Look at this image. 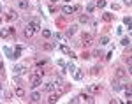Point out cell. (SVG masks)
Wrapping results in <instances>:
<instances>
[{
  "label": "cell",
  "instance_id": "obj_44",
  "mask_svg": "<svg viewBox=\"0 0 132 104\" xmlns=\"http://www.w3.org/2000/svg\"><path fill=\"white\" fill-rule=\"evenodd\" d=\"M50 2H53V4H55V2H56V0H50Z\"/></svg>",
  "mask_w": 132,
  "mask_h": 104
},
{
  "label": "cell",
  "instance_id": "obj_12",
  "mask_svg": "<svg viewBox=\"0 0 132 104\" xmlns=\"http://www.w3.org/2000/svg\"><path fill=\"white\" fill-rule=\"evenodd\" d=\"M123 25L127 27V30H132V20H130V16H125V18H123Z\"/></svg>",
  "mask_w": 132,
  "mask_h": 104
},
{
  "label": "cell",
  "instance_id": "obj_11",
  "mask_svg": "<svg viewBox=\"0 0 132 104\" xmlns=\"http://www.w3.org/2000/svg\"><path fill=\"white\" fill-rule=\"evenodd\" d=\"M28 27H32L34 30H41V23L37 20H32V21H28Z\"/></svg>",
  "mask_w": 132,
  "mask_h": 104
},
{
  "label": "cell",
  "instance_id": "obj_18",
  "mask_svg": "<svg viewBox=\"0 0 132 104\" xmlns=\"http://www.w3.org/2000/svg\"><path fill=\"white\" fill-rule=\"evenodd\" d=\"M41 30H42V37H46V39L53 37V32H51L50 28H41Z\"/></svg>",
  "mask_w": 132,
  "mask_h": 104
},
{
  "label": "cell",
  "instance_id": "obj_38",
  "mask_svg": "<svg viewBox=\"0 0 132 104\" xmlns=\"http://www.w3.org/2000/svg\"><path fill=\"white\" fill-rule=\"evenodd\" d=\"M130 90H125V99H127V102H129V101H130Z\"/></svg>",
  "mask_w": 132,
  "mask_h": 104
},
{
  "label": "cell",
  "instance_id": "obj_6",
  "mask_svg": "<svg viewBox=\"0 0 132 104\" xmlns=\"http://www.w3.org/2000/svg\"><path fill=\"white\" fill-rule=\"evenodd\" d=\"M79 101H83V102H93L95 99H93V95H90V94H81L79 95Z\"/></svg>",
  "mask_w": 132,
  "mask_h": 104
},
{
  "label": "cell",
  "instance_id": "obj_1",
  "mask_svg": "<svg viewBox=\"0 0 132 104\" xmlns=\"http://www.w3.org/2000/svg\"><path fill=\"white\" fill-rule=\"evenodd\" d=\"M79 11H81V5H63L62 7V12L67 14V16L69 14H74V12H79Z\"/></svg>",
  "mask_w": 132,
  "mask_h": 104
},
{
  "label": "cell",
  "instance_id": "obj_16",
  "mask_svg": "<svg viewBox=\"0 0 132 104\" xmlns=\"http://www.w3.org/2000/svg\"><path fill=\"white\" fill-rule=\"evenodd\" d=\"M58 99H60V94H53L51 92V95L48 97V102H58Z\"/></svg>",
  "mask_w": 132,
  "mask_h": 104
},
{
  "label": "cell",
  "instance_id": "obj_20",
  "mask_svg": "<svg viewBox=\"0 0 132 104\" xmlns=\"http://www.w3.org/2000/svg\"><path fill=\"white\" fill-rule=\"evenodd\" d=\"M53 83H55V86H62L63 85V78L62 76H55V81Z\"/></svg>",
  "mask_w": 132,
  "mask_h": 104
},
{
  "label": "cell",
  "instance_id": "obj_43",
  "mask_svg": "<svg viewBox=\"0 0 132 104\" xmlns=\"http://www.w3.org/2000/svg\"><path fill=\"white\" fill-rule=\"evenodd\" d=\"M123 2H125V4H127V5H130V0H123Z\"/></svg>",
  "mask_w": 132,
  "mask_h": 104
},
{
  "label": "cell",
  "instance_id": "obj_30",
  "mask_svg": "<svg viewBox=\"0 0 132 104\" xmlns=\"http://www.w3.org/2000/svg\"><path fill=\"white\" fill-rule=\"evenodd\" d=\"M90 73L93 74V76H95V74H99V73H101V67H99V65H93V67L90 69Z\"/></svg>",
  "mask_w": 132,
  "mask_h": 104
},
{
  "label": "cell",
  "instance_id": "obj_33",
  "mask_svg": "<svg viewBox=\"0 0 132 104\" xmlns=\"http://www.w3.org/2000/svg\"><path fill=\"white\" fill-rule=\"evenodd\" d=\"M88 90H90V92H99V90H101V86H99V85H90V86H88Z\"/></svg>",
  "mask_w": 132,
  "mask_h": 104
},
{
  "label": "cell",
  "instance_id": "obj_48",
  "mask_svg": "<svg viewBox=\"0 0 132 104\" xmlns=\"http://www.w3.org/2000/svg\"><path fill=\"white\" fill-rule=\"evenodd\" d=\"M0 92H2V90H0Z\"/></svg>",
  "mask_w": 132,
  "mask_h": 104
},
{
  "label": "cell",
  "instance_id": "obj_34",
  "mask_svg": "<svg viewBox=\"0 0 132 104\" xmlns=\"http://www.w3.org/2000/svg\"><path fill=\"white\" fill-rule=\"evenodd\" d=\"M4 53H5V55H7V57H12V50H11V48H7V46H5V48H4Z\"/></svg>",
  "mask_w": 132,
  "mask_h": 104
},
{
  "label": "cell",
  "instance_id": "obj_36",
  "mask_svg": "<svg viewBox=\"0 0 132 104\" xmlns=\"http://www.w3.org/2000/svg\"><path fill=\"white\" fill-rule=\"evenodd\" d=\"M16 16H18V14H16V12H14V11H11V12H9V14H7V20H12V18H16Z\"/></svg>",
  "mask_w": 132,
  "mask_h": 104
},
{
  "label": "cell",
  "instance_id": "obj_4",
  "mask_svg": "<svg viewBox=\"0 0 132 104\" xmlns=\"http://www.w3.org/2000/svg\"><path fill=\"white\" fill-rule=\"evenodd\" d=\"M12 73H14V76H21V74L27 73V67H25V65H14Z\"/></svg>",
  "mask_w": 132,
  "mask_h": 104
},
{
  "label": "cell",
  "instance_id": "obj_26",
  "mask_svg": "<svg viewBox=\"0 0 132 104\" xmlns=\"http://www.w3.org/2000/svg\"><path fill=\"white\" fill-rule=\"evenodd\" d=\"M34 74L39 76V78H42V76H44V71H42L41 67H35V69H34Z\"/></svg>",
  "mask_w": 132,
  "mask_h": 104
},
{
  "label": "cell",
  "instance_id": "obj_41",
  "mask_svg": "<svg viewBox=\"0 0 132 104\" xmlns=\"http://www.w3.org/2000/svg\"><path fill=\"white\" fill-rule=\"evenodd\" d=\"M102 18H104V21H111V14H104Z\"/></svg>",
  "mask_w": 132,
  "mask_h": 104
},
{
  "label": "cell",
  "instance_id": "obj_21",
  "mask_svg": "<svg viewBox=\"0 0 132 104\" xmlns=\"http://www.w3.org/2000/svg\"><path fill=\"white\" fill-rule=\"evenodd\" d=\"M14 94L18 95V97H25V95H27V92H25V90H23V88H21V86H18V88H16V90H14Z\"/></svg>",
  "mask_w": 132,
  "mask_h": 104
},
{
  "label": "cell",
  "instance_id": "obj_32",
  "mask_svg": "<svg viewBox=\"0 0 132 104\" xmlns=\"http://www.w3.org/2000/svg\"><path fill=\"white\" fill-rule=\"evenodd\" d=\"M46 63H48V60H46V58H42V60H37V62H35V65H37V67H44Z\"/></svg>",
  "mask_w": 132,
  "mask_h": 104
},
{
  "label": "cell",
  "instance_id": "obj_40",
  "mask_svg": "<svg viewBox=\"0 0 132 104\" xmlns=\"http://www.w3.org/2000/svg\"><path fill=\"white\" fill-rule=\"evenodd\" d=\"M56 63H58V65H60L62 69H65V65H67V63L63 62V60H58V62H56Z\"/></svg>",
  "mask_w": 132,
  "mask_h": 104
},
{
  "label": "cell",
  "instance_id": "obj_8",
  "mask_svg": "<svg viewBox=\"0 0 132 104\" xmlns=\"http://www.w3.org/2000/svg\"><path fill=\"white\" fill-rule=\"evenodd\" d=\"M42 88H44V92L51 94V92L55 90V83H53V81H48V83H44V86H42Z\"/></svg>",
  "mask_w": 132,
  "mask_h": 104
},
{
  "label": "cell",
  "instance_id": "obj_15",
  "mask_svg": "<svg viewBox=\"0 0 132 104\" xmlns=\"http://www.w3.org/2000/svg\"><path fill=\"white\" fill-rule=\"evenodd\" d=\"M111 88L114 90V92H118V90H122V85L118 83V79H113V81H111Z\"/></svg>",
  "mask_w": 132,
  "mask_h": 104
},
{
  "label": "cell",
  "instance_id": "obj_13",
  "mask_svg": "<svg viewBox=\"0 0 132 104\" xmlns=\"http://www.w3.org/2000/svg\"><path fill=\"white\" fill-rule=\"evenodd\" d=\"M125 76H127V71H125V69H122V67L116 69V78H118V79H123Z\"/></svg>",
  "mask_w": 132,
  "mask_h": 104
},
{
  "label": "cell",
  "instance_id": "obj_9",
  "mask_svg": "<svg viewBox=\"0 0 132 104\" xmlns=\"http://www.w3.org/2000/svg\"><path fill=\"white\" fill-rule=\"evenodd\" d=\"M72 74H74V79H76V81H81L83 78H85V73H83V71H79V69H76Z\"/></svg>",
  "mask_w": 132,
  "mask_h": 104
},
{
  "label": "cell",
  "instance_id": "obj_7",
  "mask_svg": "<svg viewBox=\"0 0 132 104\" xmlns=\"http://www.w3.org/2000/svg\"><path fill=\"white\" fill-rule=\"evenodd\" d=\"M76 30H78V25H71V27H67L65 35H67V37H71V35H74V34H76Z\"/></svg>",
  "mask_w": 132,
  "mask_h": 104
},
{
  "label": "cell",
  "instance_id": "obj_29",
  "mask_svg": "<svg viewBox=\"0 0 132 104\" xmlns=\"http://www.w3.org/2000/svg\"><path fill=\"white\" fill-rule=\"evenodd\" d=\"M65 69H67V71H69V73H74V71H76V65H74V63H67V65H65Z\"/></svg>",
  "mask_w": 132,
  "mask_h": 104
},
{
  "label": "cell",
  "instance_id": "obj_28",
  "mask_svg": "<svg viewBox=\"0 0 132 104\" xmlns=\"http://www.w3.org/2000/svg\"><path fill=\"white\" fill-rule=\"evenodd\" d=\"M53 37H55V41H65V37H63V35H62V34H58V32H56V34H53Z\"/></svg>",
  "mask_w": 132,
  "mask_h": 104
},
{
  "label": "cell",
  "instance_id": "obj_10",
  "mask_svg": "<svg viewBox=\"0 0 132 104\" xmlns=\"http://www.w3.org/2000/svg\"><path fill=\"white\" fill-rule=\"evenodd\" d=\"M28 99H30L32 102H39V101H41V94H39V92H32Z\"/></svg>",
  "mask_w": 132,
  "mask_h": 104
},
{
  "label": "cell",
  "instance_id": "obj_24",
  "mask_svg": "<svg viewBox=\"0 0 132 104\" xmlns=\"http://www.w3.org/2000/svg\"><path fill=\"white\" fill-rule=\"evenodd\" d=\"M34 28H32V27H28V25H27V28H25V35H27V37H32V35H34Z\"/></svg>",
  "mask_w": 132,
  "mask_h": 104
},
{
  "label": "cell",
  "instance_id": "obj_22",
  "mask_svg": "<svg viewBox=\"0 0 132 104\" xmlns=\"http://www.w3.org/2000/svg\"><path fill=\"white\" fill-rule=\"evenodd\" d=\"M106 7V0H97L95 2V9H104Z\"/></svg>",
  "mask_w": 132,
  "mask_h": 104
},
{
  "label": "cell",
  "instance_id": "obj_37",
  "mask_svg": "<svg viewBox=\"0 0 132 104\" xmlns=\"http://www.w3.org/2000/svg\"><path fill=\"white\" fill-rule=\"evenodd\" d=\"M92 57H97V58H99V57H102V51L101 50H95V51L92 53Z\"/></svg>",
  "mask_w": 132,
  "mask_h": 104
},
{
  "label": "cell",
  "instance_id": "obj_2",
  "mask_svg": "<svg viewBox=\"0 0 132 104\" xmlns=\"http://www.w3.org/2000/svg\"><path fill=\"white\" fill-rule=\"evenodd\" d=\"M28 79H30V85H28L30 88H37L39 85H42V78H39V76H35L34 73H32L30 76H28Z\"/></svg>",
  "mask_w": 132,
  "mask_h": 104
},
{
  "label": "cell",
  "instance_id": "obj_3",
  "mask_svg": "<svg viewBox=\"0 0 132 104\" xmlns=\"http://www.w3.org/2000/svg\"><path fill=\"white\" fill-rule=\"evenodd\" d=\"M92 41H93V35H92V34H83V37H81L83 46H90Z\"/></svg>",
  "mask_w": 132,
  "mask_h": 104
},
{
  "label": "cell",
  "instance_id": "obj_31",
  "mask_svg": "<svg viewBox=\"0 0 132 104\" xmlns=\"http://www.w3.org/2000/svg\"><path fill=\"white\" fill-rule=\"evenodd\" d=\"M88 20H90L88 14H81V16H79V23H88Z\"/></svg>",
  "mask_w": 132,
  "mask_h": 104
},
{
  "label": "cell",
  "instance_id": "obj_17",
  "mask_svg": "<svg viewBox=\"0 0 132 104\" xmlns=\"http://www.w3.org/2000/svg\"><path fill=\"white\" fill-rule=\"evenodd\" d=\"M18 7L23 9V11H27L28 9V0H20V2H18Z\"/></svg>",
  "mask_w": 132,
  "mask_h": 104
},
{
  "label": "cell",
  "instance_id": "obj_35",
  "mask_svg": "<svg viewBox=\"0 0 132 104\" xmlns=\"http://www.w3.org/2000/svg\"><path fill=\"white\" fill-rule=\"evenodd\" d=\"M122 44H123V46H130V39H129V37H123Z\"/></svg>",
  "mask_w": 132,
  "mask_h": 104
},
{
  "label": "cell",
  "instance_id": "obj_25",
  "mask_svg": "<svg viewBox=\"0 0 132 104\" xmlns=\"http://www.w3.org/2000/svg\"><path fill=\"white\" fill-rule=\"evenodd\" d=\"M21 57V50H16V51H12V57H11V60H18Z\"/></svg>",
  "mask_w": 132,
  "mask_h": 104
},
{
  "label": "cell",
  "instance_id": "obj_46",
  "mask_svg": "<svg viewBox=\"0 0 132 104\" xmlns=\"http://www.w3.org/2000/svg\"><path fill=\"white\" fill-rule=\"evenodd\" d=\"M0 12H2V5H0Z\"/></svg>",
  "mask_w": 132,
  "mask_h": 104
},
{
  "label": "cell",
  "instance_id": "obj_27",
  "mask_svg": "<svg viewBox=\"0 0 132 104\" xmlns=\"http://www.w3.org/2000/svg\"><path fill=\"white\" fill-rule=\"evenodd\" d=\"M93 11H95V4H88L86 5V14H92Z\"/></svg>",
  "mask_w": 132,
  "mask_h": 104
},
{
  "label": "cell",
  "instance_id": "obj_14",
  "mask_svg": "<svg viewBox=\"0 0 132 104\" xmlns=\"http://www.w3.org/2000/svg\"><path fill=\"white\" fill-rule=\"evenodd\" d=\"M0 37H2V39H7V37H11L9 28H0Z\"/></svg>",
  "mask_w": 132,
  "mask_h": 104
},
{
  "label": "cell",
  "instance_id": "obj_45",
  "mask_svg": "<svg viewBox=\"0 0 132 104\" xmlns=\"http://www.w3.org/2000/svg\"><path fill=\"white\" fill-rule=\"evenodd\" d=\"M63 2H71V0H63Z\"/></svg>",
  "mask_w": 132,
  "mask_h": 104
},
{
  "label": "cell",
  "instance_id": "obj_5",
  "mask_svg": "<svg viewBox=\"0 0 132 104\" xmlns=\"http://www.w3.org/2000/svg\"><path fill=\"white\" fill-rule=\"evenodd\" d=\"M60 51L63 53V55H69L71 58H76V55L71 51V48H69V46H65V44H62V46H60Z\"/></svg>",
  "mask_w": 132,
  "mask_h": 104
},
{
  "label": "cell",
  "instance_id": "obj_39",
  "mask_svg": "<svg viewBox=\"0 0 132 104\" xmlns=\"http://www.w3.org/2000/svg\"><path fill=\"white\" fill-rule=\"evenodd\" d=\"M123 62H127V65H130V57L125 55V57H123Z\"/></svg>",
  "mask_w": 132,
  "mask_h": 104
},
{
  "label": "cell",
  "instance_id": "obj_42",
  "mask_svg": "<svg viewBox=\"0 0 132 104\" xmlns=\"http://www.w3.org/2000/svg\"><path fill=\"white\" fill-rule=\"evenodd\" d=\"M111 57H113V51H109L108 55H106V60H111Z\"/></svg>",
  "mask_w": 132,
  "mask_h": 104
},
{
  "label": "cell",
  "instance_id": "obj_19",
  "mask_svg": "<svg viewBox=\"0 0 132 104\" xmlns=\"http://www.w3.org/2000/svg\"><path fill=\"white\" fill-rule=\"evenodd\" d=\"M99 44H101V46H106V44H109V37H108V35H102L101 39H99Z\"/></svg>",
  "mask_w": 132,
  "mask_h": 104
},
{
  "label": "cell",
  "instance_id": "obj_47",
  "mask_svg": "<svg viewBox=\"0 0 132 104\" xmlns=\"http://www.w3.org/2000/svg\"><path fill=\"white\" fill-rule=\"evenodd\" d=\"M0 90H2V85H0Z\"/></svg>",
  "mask_w": 132,
  "mask_h": 104
},
{
  "label": "cell",
  "instance_id": "obj_23",
  "mask_svg": "<svg viewBox=\"0 0 132 104\" xmlns=\"http://www.w3.org/2000/svg\"><path fill=\"white\" fill-rule=\"evenodd\" d=\"M42 48H44V51H53V50H55V44H53V42H46Z\"/></svg>",
  "mask_w": 132,
  "mask_h": 104
}]
</instances>
